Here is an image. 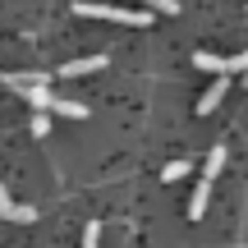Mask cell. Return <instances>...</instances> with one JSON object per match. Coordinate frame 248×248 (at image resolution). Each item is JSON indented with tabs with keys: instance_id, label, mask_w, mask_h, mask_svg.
Segmentation results:
<instances>
[{
	"instance_id": "cell-1",
	"label": "cell",
	"mask_w": 248,
	"mask_h": 248,
	"mask_svg": "<svg viewBox=\"0 0 248 248\" xmlns=\"http://www.w3.org/2000/svg\"><path fill=\"white\" fill-rule=\"evenodd\" d=\"M74 14L83 18H106V23H124V28H147L152 14H142V9H120V5H88V0H78L74 5Z\"/></svg>"
},
{
	"instance_id": "cell-2",
	"label": "cell",
	"mask_w": 248,
	"mask_h": 248,
	"mask_svg": "<svg viewBox=\"0 0 248 248\" xmlns=\"http://www.w3.org/2000/svg\"><path fill=\"white\" fill-rule=\"evenodd\" d=\"M193 64H198V69H207V74H216V78H225V74H234V69H248V51L230 55V60H221V55H212V51H198Z\"/></svg>"
},
{
	"instance_id": "cell-3",
	"label": "cell",
	"mask_w": 248,
	"mask_h": 248,
	"mask_svg": "<svg viewBox=\"0 0 248 248\" xmlns=\"http://www.w3.org/2000/svg\"><path fill=\"white\" fill-rule=\"evenodd\" d=\"M92 69H106V55H83V60H64L60 69V78H83V74H92Z\"/></svg>"
},
{
	"instance_id": "cell-4",
	"label": "cell",
	"mask_w": 248,
	"mask_h": 248,
	"mask_svg": "<svg viewBox=\"0 0 248 248\" xmlns=\"http://www.w3.org/2000/svg\"><path fill=\"white\" fill-rule=\"evenodd\" d=\"M5 83L28 97V92H37V88H51V74H5Z\"/></svg>"
},
{
	"instance_id": "cell-5",
	"label": "cell",
	"mask_w": 248,
	"mask_h": 248,
	"mask_svg": "<svg viewBox=\"0 0 248 248\" xmlns=\"http://www.w3.org/2000/svg\"><path fill=\"white\" fill-rule=\"evenodd\" d=\"M225 92H230V83H225V78H216L212 88H207L202 97H198V115H212V110H216V106L225 101Z\"/></svg>"
},
{
	"instance_id": "cell-6",
	"label": "cell",
	"mask_w": 248,
	"mask_h": 248,
	"mask_svg": "<svg viewBox=\"0 0 248 248\" xmlns=\"http://www.w3.org/2000/svg\"><path fill=\"white\" fill-rule=\"evenodd\" d=\"M207 198H212V179H198V188H193V198H188V216H202L207 212Z\"/></svg>"
},
{
	"instance_id": "cell-7",
	"label": "cell",
	"mask_w": 248,
	"mask_h": 248,
	"mask_svg": "<svg viewBox=\"0 0 248 248\" xmlns=\"http://www.w3.org/2000/svg\"><path fill=\"white\" fill-rule=\"evenodd\" d=\"M28 106H32L37 115H51V110H55V97H51V88H37V92H28Z\"/></svg>"
},
{
	"instance_id": "cell-8",
	"label": "cell",
	"mask_w": 248,
	"mask_h": 248,
	"mask_svg": "<svg viewBox=\"0 0 248 248\" xmlns=\"http://www.w3.org/2000/svg\"><path fill=\"white\" fill-rule=\"evenodd\" d=\"M51 115H64V120H88V106H83V101H60L55 97V110Z\"/></svg>"
},
{
	"instance_id": "cell-9",
	"label": "cell",
	"mask_w": 248,
	"mask_h": 248,
	"mask_svg": "<svg viewBox=\"0 0 248 248\" xmlns=\"http://www.w3.org/2000/svg\"><path fill=\"white\" fill-rule=\"evenodd\" d=\"M0 216H5V221H18V216H23V207L9 198V188H5V184H0Z\"/></svg>"
},
{
	"instance_id": "cell-10",
	"label": "cell",
	"mask_w": 248,
	"mask_h": 248,
	"mask_svg": "<svg viewBox=\"0 0 248 248\" xmlns=\"http://www.w3.org/2000/svg\"><path fill=\"white\" fill-rule=\"evenodd\" d=\"M221 166H225V147H212V156H207V166H202V179H216Z\"/></svg>"
},
{
	"instance_id": "cell-11",
	"label": "cell",
	"mask_w": 248,
	"mask_h": 248,
	"mask_svg": "<svg viewBox=\"0 0 248 248\" xmlns=\"http://www.w3.org/2000/svg\"><path fill=\"white\" fill-rule=\"evenodd\" d=\"M188 175V161H170L166 170H161V179H166V184H175V179H184Z\"/></svg>"
},
{
	"instance_id": "cell-12",
	"label": "cell",
	"mask_w": 248,
	"mask_h": 248,
	"mask_svg": "<svg viewBox=\"0 0 248 248\" xmlns=\"http://www.w3.org/2000/svg\"><path fill=\"white\" fill-rule=\"evenodd\" d=\"M147 9H156V14H179V0H142Z\"/></svg>"
},
{
	"instance_id": "cell-13",
	"label": "cell",
	"mask_w": 248,
	"mask_h": 248,
	"mask_svg": "<svg viewBox=\"0 0 248 248\" xmlns=\"http://www.w3.org/2000/svg\"><path fill=\"white\" fill-rule=\"evenodd\" d=\"M51 133V115H32V138H46Z\"/></svg>"
},
{
	"instance_id": "cell-14",
	"label": "cell",
	"mask_w": 248,
	"mask_h": 248,
	"mask_svg": "<svg viewBox=\"0 0 248 248\" xmlns=\"http://www.w3.org/2000/svg\"><path fill=\"white\" fill-rule=\"evenodd\" d=\"M97 234H101V225H97V221H92V225H88V230H83V248H97Z\"/></svg>"
}]
</instances>
